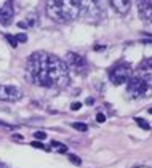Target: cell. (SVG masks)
<instances>
[{
    "label": "cell",
    "instance_id": "cell-23",
    "mask_svg": "<svg viewBox=\"0 0 152 168\" xmlns=\"http://www.w3.org/2000/svg\"><path fill=\"white\" fill-rule=\"evenodd\" d=\"M85 102H86V104H88V106H91V104H93V102H95V99H93V98H88V99H86Z\"/></svg>",
    "mask_w": 152,
    "mask_h": 168
},
{
    "label": "cell",
    "instance_id": "cell-9",
    "mask_svg": "<svg viewBox=\"0 0 152 168\" xmlns=\"http://www.w3.org/2000/svg\"><path fill=\"white\" fill-rule=\"evenodd\" d=\"M138 77H141L146 82H152V58L144 59L138 66Z\"/></svg>",
    "mask_w": 152,
    "mask_h": 168
},
{
    "label": "cell",
    "instance_id": "cell-17",
    "mask_svg": "<svg viewBox=\"0 0 152 168\" xmlns=\"http://www.w3.org/2000/svg\"><path fill=\"white\" fill-rule=\"evenodd\" d=\"M16 40H18V43H24V42H27V35L26 34H18Z\"/></svg>",
    "mask_w": 152,
    "mask_h": 168
},
{
    "label": "cell",
    "instance_id": "cell-25",
    "mask_svg": "<svg viewBox=\"0 0 152 168\" xmlns=\"http://www.w3.org/2000/svg\"><path fill=\"white\" fill-rule=\"evenodd\" d=\"M136 168H151V167H136Z\"/></svg>",
    "mask_w": 152,
    "mask_h": 168
},
{
    "label": "cell",
    "instance_id": "cell-22",
    "mask_svg": "<svg viewBox=\"0 0 152 168\" xmlns=\"http://www.w3.org/2000/svg\"><path fill=\"white\" fill-rule=\"evenodd\" d=\"M95 50H96V51H103V50H106V46H103V45H96Z\"/></svg>",
    "mask_w": 152,
    "mask_h": 168
},
{
    "label": "cell",
    "instance_id": "cell-11",
    "mask_svg": "<svg viewBox=\"0 0 152 168\" xmlns=\"http://www.w3.org/2000/svg\"><path fill=\"white\" fill-rule=\"evenodd\" d=\"M110 3H112V8L118 13V15L128 13V10H130V7H131V0H110Z\"/></svg>",
    "mask_w": 152,
    "mask_h": 168
},
{
    "label": "cell",
    "instance_id": "cell-24",
    "mask_svg": "<svg viewBox=\"0 0 152 168\" xmlns=\"http://www.w3.org/2000/svg\"><path fill=\"white\" fill-rule=\"evenodd\" d=\"M0 168H8L7 165H0Z\"/></svg>",
    "mask_w": 152,
    "mask_h": 168
},
{
    "label": "cell",
    "instance_id": "cell-15",
    "mask_svg": "<svg viewBox=\"0 0 152 168\" xmlns=\"http://www.w3.org/2000/svg\"><path fill=\"white\" fill-rule=\"evenodd\" d=\"M72 127L75 128V130H79V131H86V130H88V127H86L85 123H82V122H75V123H72Z\"/></svg>",
    "mask_w": 152,
    "mask_h": 168
},
{
    "label": "cell",
    "instance_id": "cell-2",
    "mask_svg": "<svg viewBox=\"0 0 152 168\" xmlns=\"http://www.w3.org/2000/svg\"><path fill=\"white\" fill-rule=\"evenodd\" d=\"M47 16L56 22H69L80 16L77 0H47Z\"/></svg>",
    "mask_w": 152,
    "mask_h": 168
},
{
    "label": "cell",
    "instance_id": "cell-16",
    "mask_svg": "<svg viewBox=\"0 0 152 168\" xmlns=\"http://www.w3.org/2000/svg\"><path fill=\"white\" fill-rule=\"evenodd\" d=\"M69 160H71L74 165H80L82 163V160H80V157H77V155H74V154H71V155H69Z\"/></svg>",
    "mask_w": 152,
    "mask_h": 168
},
{
    "label": "cell",
    "instance_id": "cell-4",
    "mask_svg": "<svg viewBox=\"0 0 152 168\" xmlns=\"http://www.w3.org/2000/svg\"><path fill=\"white\" fill-rule=\"evenodd\" d=\"M131 77V67L127 63H118L109 71V78L114 85H123L130 80Z\"/></svg>",
    "mask_w": 152,
    "mask_h": 168
},
{
    "label": "cell",
    "instance_id": "cell-6",
    "mask_svg": "<svg viewBox=\"0 0 152 168\" xmlns=\"http://www.w3.org/2000/svg\"><path fill=\"white\" fill-rule=\"evenodd\" d=\"M22 98V91L13 85H0V101L15 102Z\"/></svg>",
    "mask_w": 152,
    "mask_h": 168
},
{
    "label": "cell",
    "instance_id": "cell-1",
    "mask_svg": "<svg viewBox=\"0 0 152 168\" xmlns=\"http://www.w3.org/2000/svg\"><path fill=\"white\" fill-rule=\"evenodd\" d=\"M27 72L39 87L51 88L69 83L66 63L47 51H35L27 58Z\"/></svg>",
    "mask_w": 152,
    "mask_h": 168
},
{
    "label": "cell",
    "instance_id": "cell-18",
    "mask_svg": "<svg viewBox=\"0 0 152 168\" xmlns=\"http://www.w3.org/2000/svg\"><path fill=\"white\" fill-rule=\"evenodd\" d=\"M31 144H32V146H34V147H37V149H43V151H48V149L45 147L42 143H39V141H34V143H31Z\"/></svg>",
    "mask_w": 152,
    "mask_h": 168
},
{
    "label": "cell",
    "instance_id": "cell-8",
    "mask_svg": "<svg viewBox=\"0 0 152 168\" xmlns=\"http://www.w3.org/2000/svg\"><path fill=\"white\" fill-rule=\"evenodd\" d=\"M66 64H69L72 69H75V71H83L86 69V61L83 56L77 55V53H72V51H69L66 55Z\"/></svg>",
    "mask_w": 152,
    "mask_h": 168
},
{
    "label": "cell",
    "instance_id": "cell-12",
    "mask_svg": "<svg viewBox=\"0 0 152 168\" xmlns=\"http://www.w3.org/2000/svg\"><path fill=\"white\" fill-rule=\"evenodd\" d=\"M51 149H54V151L61 152V154H66L67 152V147L64 146V144L61 143H56V141H51Z\"/></svg>",
    "mask_w": 152,
    "mask_h": 168
},
{
    "label": "cell",
    "instance_id": "cell-3",
    "mask_svg": "<svg viewBox=\"0 0 152 168\" xmlns=\"http://www.w3.org/2000/svg\"><path fill=\"white\" fill-rule=\"evenodd\" d=\"M127 93L131 96V99H139V98H147L152 95V87L141 77H130L127 82Z\"/></svg>",
    "mask_w": 152,
    "mask_h": 168
},
{
    "label": "cell",
    "instance_id": "cell-26",
    "mask_svg": "<svg viewBox=\"0 0 152 168\" xmlns=\"http://www.w3.org/2000/svg\"><path fill=\"white\" fill-rule=\"evenodd\" d=\"M147 112H149V114H152V107H151V109H149V111H147Z\"/></svg>",
    "mask_w": 152,
    "mask_h": 168
},
{
    "label": "cell",
    "instance_id": "cell-5",
    "mask_svg": "<svg viewBox=\"0 0 152 168\" xmlns=\"http://www.w3.org/2000/svg\"><path fill=\"white\" fill-rule=\"evenodd\" d=\"M80 16H98L101 13L98 0H77Z\"/></svg>",
    "mask_w": 152,
    "mask_h": 168
},
{
    "label": "cell",
    "instance_id": "cell-13",
    "mask_svg": "<svg viewBox=\"0 0 152 168\" xmlns=\"http://www.w3.org/2000/svg\"><path fill=\"white\" fill-rule=\"evenodd\" d=\"M135 122L139 125V127L142 128V130H151V125H149V122L147 120H144V119H135Z\"/></svg>",
    "mask_w": 152,
    "mask_h": 168
},
{
    "label": "cell",
    "instance_id": "cell-7",
    "mask_svg": "<svg viewBox=\"0 0 152 168\" xmlns=\"http://www.w3.org/2000/svg\"><path fill=\"white\" fill-rule=\"evenodd\" d=\"M138 13L144 22H152V0H139L138 2Z\"/></svg>",
    "mask_w": 152,
    "mask_h": 168
},
{
    "label": "cell",
    "instance_id": "cell-19",
    "mask_svg": "<svg viewBox=\"0 0 152 168\" xmlns=\"http://www.w3.org/2000/svg\"><path fill=\"white\" fill-rule=\"evenodd\" d=\"M34 136H35L37 139H45V138H47V133H45V131H37Z\"/></svg>",
    "mask_w": 152,
    "mask_h": 168
},
{
    "label": "cell",
    "instance_id": "cell-20",
    "mask_svg": "<svg viewBox=\"0 0 152 168\" xmlns=\"http://www.w3.org/2000/svg\"><path fill=\"white\" fill-rule=\"evenodd\" d=\"M80 107H82V102H72V104H71V109L72 111H79Z\"/></svg>",
    "mask_w": 152,
    "mask_h": 168
},
{
    "label": "cell",
    "instance_id": "cell-21",
    "mask_svg": "<svg viewBox=\"0 0 152 168\" xmlns=\"http://www.w3.org/2000/svg\"><path fill=\"white\" fill-rule=\"evenodd\" d=\"M104 120H106V115H104V114H101V112H99V114H98V115H96V122L103 123V122H104Z\"/></svg>",
    "mask_w": 152,
    "mask_h": 168
},
{
    "label": "cell",
    "instance_id": "cell-10",
    "mask_svg": "<svg viewBox=\"0 0 152 168\" xmlns=\"http://www.w3.org/2000/svg\"><path fill=\"white\" fill-rule=\"evenodd\" d=\"M15 8H13V0H8L3 7H0V22H7L8 19H11Z\"/></svg>",
    "mask_w": 152,
    "mask_h": 168
},
{
    "label": "cell",
    "instance_id": "cell-14",
    "mask_svg": "<svg viewBox=\"0 0 152 168\" xmlns=\"http://www.w3.org/2000/svg\"><path fill=\"white\" fill-rule=\"evenodd\" d=\"M5 39L8 40V43H10L13 48H16L18 46V40H16V37H13L11 34H5Z\"/></svg>",
    "mask_w": 152,
    "mask_h": 168
}]
</instances>
